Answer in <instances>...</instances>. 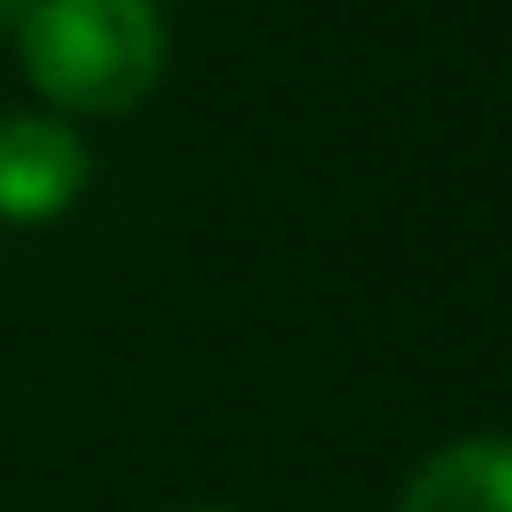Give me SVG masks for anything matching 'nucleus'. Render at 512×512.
Here are the masks:
<instances>
[{
    "instance_id": "f257e3e1",
    "label": "nucleus",
    "mask_w": 512,
    "mask_h": 512,
    "mask_svg": "<svg viewBox=\"0 0 512 512\" xmlns=\"http://www.w3.org/2000/svg\"><path fill=\"white\" fill-rule=\"evenodd\" d=\"M15 57L50 113L120 120L162 85L169 22L155 0H36L15 22Z\"/></svg>"
},
{
    "instance_id": "f03ea898",
    "label": "nucleus",
    "mask_w": 512,
    "mask_h": 512,
    "mask_svg": "<svg viewBox=\"0 0 512 512\" xmlns=\"http://www.w3.org/2000/svg\"><path fill=\"white\" fill-rule=\"evenodd\" d=\"M92 183V148L78 120L50 106L0 113V218L8 225H50L64 218Z\"/></svg>"
},
{
    "instance_id": "7ed1b4c3",
    "label": "nucleus",
    "mask_w": 512,
    "mask_h": 512,
    "mask_svg": "<svg viewBox=\"0 0 512 512\" xmlns=\"http://www.w3.org/2000/svg\"><path fill=\"white\" fill-rule=\"evenodd\" d=\"M393 512H512V435H456L414 463Z\"/></svg>"
},
{
    "instance_id": "20e7f679",
    "label": "nucleus",
    "mask_w": 512,
    "mask_h": 512,
    "mask_svg": "<svg viewBox=\"0 0 512 512\" xmlns=\"http://www.w3.org/2000/svg\"><path fill=\"white\" fill-rule=\"evenodd\" d=\"M29 8H36V0H0V22H8V29H15V22H22Z\"/></svg>"
},
{
    "instance_id": "39448f33",
    "label": "nucleus",
    "mask_w": 512,
    "mask_h": 512,
    "mask_svg": "<svg viewBox=\"0 0 512 512\" xmlns=\"http://www.w3.org/2000/svg\"><path fill=\"white\" fill-rule=\"evenodd\" d=\"M183 512H232V505H183Z\"/></svg>"
}]
</instances>
